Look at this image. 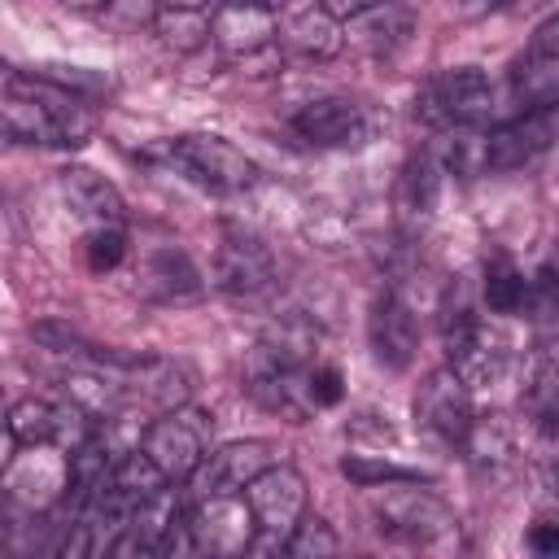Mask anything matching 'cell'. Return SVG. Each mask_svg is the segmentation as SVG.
<instances>
[{
  "instance_id": "cell-1",
  "label": "cell",
  "mask_w": 559,
  "mask_h": 559,
  "mask_svg": "<svg viewBox=\"0 0 559 559\" xmlns=\"http://www.w3.org/2000/svg\"><path fill=\"white\" fill-rule=\"evenodd\" d=\"M4 135L13 144L74 148L92 135V114L83 96L48 74L9 70L4 79Z\"/></svg>"
},
{
  "instance_id": "cell-2",
  "label": "cell",
  "mask_w": 559,
  "mask_h": 559,
  "mask_svg": "<svg viewBox=\"0 0 559 559\" xmlns=\"http://www.w3.org/2000/svg\"><path fill=\"white\" fill-rule=\"evenodd\" d=\"M441 336H445V367H454L472 389L476 384H498L507 376L511 362V341L489 328L480 314H472V306L459 297H450L441 306Z\"/></svg>"
},
{
  "instance_id": "cell-3",
  "label": "cell",
  "mask_w": 559,
  "mask_h": 559,
  "mask_svg": "<svg viewBox=\"0 0 559 559\" xmlns=\"http://www.w3.org/2000/svg\"><path fill=\"white\" fill-rule=\"evenodd\" d=\"M428 480H389V485H371V515L380 520V533L411 542V546H428L441 542L445 533H454V511L424 489Z\"/></svg>"
},
{
  "instance_id": "cell-4",
  "label": "cell",
  "mask_w": 559,
  "mask_h": 559,
  "mask_svg": "<svg viewBox=\"0 0 559 559\" xmlns=\"http://www.w3.org/2000/svg\"><path fill=\"white\" fill-rule=\"evenodd\" d=\"M214 441V415L197 411V406H170L162 419H153L140 437V450L162 467V476L175 480H192V472L205 463Z\"/></svg>"
},
{
  "instance_id": "cell-5",
  "label": "cell",
  "mask_w": 559,
  "mask_h": 559,
  "mask_svg": "<svg viewBox=\"0 0 559 559\" xmlns=\"http://www.w3.org/2000/svg\"><path fill=\"white\" fill-rule=\"evenodd\" d=\"M245 502H249V511L258 520V537H253L249 550H262V555L284 550L288 533L306 515V480H301L297 467L275 463V467H266L262 476H253L245 485Z\"/></svg>"
},
{
  "instance_id": "cell-6",
  "label": "cell",
  "mask_w": 559,
  "mask_h": 559,
  "mask_svg": "<svg viewBox=\"0 0 559 559\" xmlns=\"http://www.w3.org/2000/svg\"><path fill=\"white\" fill-rule=\"evenodd\" d=\"M166 162L192 179L197 188H210V192H245L258 183V166L223 135H175L166 144Z\"/></svg>"
},
{
  "instance_id": "cell-7",
  "label": "cell",
  "mask_w": 559,
  "mask_h": 559,
  "mask_svg": "<svg viewBox=\"0 0 559 559\" xmlns=\"http://www.w3.org/2000/svg\"><path fill=\"white\" fill-rule=\"evenodd\" d=\"M493 100L498 96H493V83L485 70L454 66L419 92L415 114H424L428 122H441V127H485L493 114Z\"/></svg>"
},
{
  "instance_id": "cell-8",
  "label": "cell",
  "mask_w": 559,
  "mask_h": 559,
  "mask_svg": "<svg viewBox=\"0 0 559 559\" xmlns=\"http://www.w3.org/2000/svg\"><path fill=\"white\" fill-rule=\"evenodd\" d=\"M415 424L441 441V445H459L472 428V384L454 371V367H437L424 376V384L415 389Z\"/></svg>"
},
{
  "instance_id": "cell-9",
  "label": "cell",
  "mask_w": 559,
  "mask_h": 559,
  "mask_svg": "<svg viewBox=\"0 0 559 559\" xmlns=\"http://www.w3.org/2000/svg\"><path fill=\"white\" fill-rule=\"evenodd\" d=\"M96 419L83 411V406H57L48 397H22L9 406V419H4V432L9 441L22 450V445H61V450H74L79 441H87L96 428Z\"/></svg>"
},
{
  "instance_id": "cell-10",
  "label": "cell",
  "mask_w": 559,
  "mask_h": 559,
  "mask_svg": "<svg viewBox=\"0 0 559 559\" xmlns=\"http://www.w3.org/2000/svg\"><path fill=\"white\" fill-rule=\"evenodd\" d=\"M188 528L197 555H245L258 537V520L245 493H210L188 507Z\"/></svg>"
},
{
  "instance_id": "cell-11",
  "label": "cell",
  "mask_w": 559,
  "mask_h": 559,
  "mask_svg": "<svg viewBox=\"0 0 559 559\" xmlns=\"http://www.w3.org/2000/svg\"><path fill=\"white\" fill-rule=\"evenodd\" d=\"M293 131L319 148H362L376 135V118L349 96H319L293 114Z\"/></svg>"
},
{
  "instance_id": "cell-12",
  "label": "cell",
  "mask_w": 559,
  "mask_h": 559,
  "mask_svg": "<svg viewBox=\"0 0 559 559\" xmlns=\"http://www.w3.org/2000/svg\"><path fill=\"white\" fill-rule=\"evenodd\" d=\"M559 140V109H520L507 122L485 127V153L489 170H515L537 162Z\"/></svg>"
},
{
  "instance_id": "cell-13",
  "label": "cell",
  "mask_w": 559,
  "mask_h": 559,
  "mask_svg": "<svg viewBox=\"0 0 559 559\" xmlns=\"http://www.w3.org/2000/svg\"><path fill=\"white\" fill-rule=\"evenodd\" d=\"M280 445L275 441H231L205 454V463L192 472V493L210 498V493H245V485L253 476H262L266 467L280 463Z\"/></svg>"
},
{
  "instance_id": "cell-14",
  "label": "cell",
  "mask_w": 559,
  "mask_h": 559,
  "mask_svg": "<svg viewBox=\"0 0 559 559\" xmlns=\"http://www.w3.org/2000/svg\"><path fill=\"white\" fill-rule=\"evenodd\" d=\"M275 35H280V17L271 4H258V0H223L210 17V39L227 57H253L271 48Z\"/></svg>"
},
{
  "instance_id": "cell-15",
  "label": "cell",
  "mask_w": 559,
  "mask_h": 559,
  "mask_svg": "<svg viewBox=\"0 0 559 559\" xmlns=\"http://www.w3.org/2000/svg\"><path fill=\"white\" fill-rule=\"evenodd\" d=\"M214 275H218V288H223V293L253 297V293L271 288V280H275V258H271V249H266L253 231L227 227V231H223V245H218Z\"/></svg>"
},
{
  "instance_id": "cell-16",
  "label": "cell",
  "mask_w": 559,
  "mask_h": 559,
  "mask_svg": "<svg viewBox=\"0 0 559 559\" xmlns=\"http://www.w3.org/2000/svg\"><path fill=\"white\" fill-rule=\"evenodd\" d=\"M367 341H371V354H376L380 367L406 371V367L415 362V349H419L415 310H411L397 293L376 297V306H371V314H367Z\"/></svg>"
},
{
  "instance_id": "cell-17",
  "label": "cell",
  "mask_w": 559,
  "mask_h": 559,
  "mask_svg": "<svg viewBox=\"0 0 559 559\" xmlns=\"http://www.w3.org/2000/svg\"><path fill=\"white\" fill-rule=\"evenodd\" d=\"M280 35L301 57H336L345 48L341 17L323 0H284L280 4Z\"/></svg>"
},
{
  "instance_id": "cell-18",
  "label": "cell",
  "mask_w": 559,
  "mask_h": 559,
  "mask_svg": "<svg viewBox=\"0 0 559 559\" xmlns=\"http://www.w3.org/2000/svg\"><path fill=\"white\" fill-rule=\"evenodd\" d=\"M459 445H463L467 467H472L476 476H485V480L511 476V467H515V459H520V450H515V428H511L507 415H476L472 428H467V437H463Z\"/></svg>"
},
{
  "instance_id": "cell-19",
  "label": "cell",
  "mask_w": 559,
  "mask_h": 559,
  "mask_svg": "<svg viewBox=\"0 0 559 559\" xmlns=\"http://www.w3.org/2000/svg\"><path fill=\"white\" fill-rule=\"evenodd\" d=\"M415 31V13L402 0H384L358 17L345 22V44H354L367 57H393Z\"/></svg>"
},
{
  "instance_id": "cell-20",
  "label": "cell",
  "mask_w": 559,
  "mask_h": 559,
  "mask_svg": "<svg viewBox=\"0 0 559 559\" xmlns=\"http://www.w3.org/2000/svg\"><path fill=\"white\" fill-rule=\"evenodd\" d=\"M135 280H140V293L153 297V301H183V297L201 293V275H197V266L188 262L183 249H153V253H144Z\"/></svg>"
},
{
  "instance_id": "cell-21",
  "label": "cell",
  "mask_w": 559,
  "mask_h": 559,
  "mask_svg": "<svg viewBox=\"0 0 559 559\" xmlns=\"http://www.w3.org/2000/svg\"><path fill=\"white\" fill-rule=\"evenodd\" d=\"M61 192L66 205L74 210V218H83V227H122V197L92 170H66L61 175Z\"/></svg>"
},
{
  "instance_id": "cell-22",
  "label": "cell",
  "mask_w": 559,
  "mask_h": 559,
  "mask_svg": "<svg viewBox=\"0 0 559 559\" xmlns=\"http://www.w3.org/2000/svg\"><path fill=\"white\" fill-rule=\"evenodd\" d=\"M511 96L520 109H559V61L524 57L511 70Z\"/></svg>"
},
{
  "instance_id": "cell-23",
  "label": "cell",
  "mask_w": 559,
  "mask_h": 559,
  "mask_svg": "<svg viewBox=\"0 0 559 559\" xmlns=\"http://www.w3.org/2000/svg\"><path fill=\"white\" fill-rule=\"evenodd\" d=\"M441 162H437V153H415L411 162H406V170H402V183H397V201H402V210H411V214H432V205H437V197H441Z\"/></svg>"
},
{
  "instance_id": "cell-24",
  "label": "cell",
  "mask_w": 559,
  "mask_h": 559,
  "mask_svg": "<svg viewBox=\"0 0 559 559\" xmlns=\"http://www.w3.org/2000/svg\"><path fill=\"white\" fill-rule=\"evenodd\" d=\"M524 301H528V280H524V271H520L515 262H507V258H493V262L485 266V306H489L493 314H520Z\"/></svg>"
},
{
  "instance_id": "cell-25",
  "label": "cell",
  "mask_w": 559,
  "mask_h": 559,
  "mask_svg": "<svg viewBox=\"0 0 559 559\" xmlns=\"http://www.w3.org/2000/svg\"><path fill=\"white\" fill-rule=\"evenodd\" d=\"M153 31L162 35V44L166 48H175V52H192V48H201L205 39H210V22H205V9H157V22H153Z\"/></svg>"
},
{
  "instance_id": "cell-26",
  "label": "cell",
  "mask_w": 559,
  "mask_h": 559,
  "mask_svg": "<svg viewBox=\"0 0 559 559\" xmlns=\"http://www.w3.org/2000/svg\"><path fill=\"white\" fill-rule=\"evenodd\" d=\"M336 550H341V537L319 515H301V524L288 533V546H284V555H293V559H328Z\"/></svg>"
},
{
  "instance_id": "cell-27",
  "label": "cell",
  "mask_w": 559,
  "mask_h": 559,
  "mask_svg": "<svg viewBox=\"0 0 559 559\" xmlns=\"http://www.w3.org/2000/svg\"><path fill=\"white\" fill-rule=\"evenodd\" d=\"M341 472H345L354 485H362V489L389 485V480H428V476L415 472V467H397V463H384V459H371V454H345V459H341Z\"/></svg>"
},
{
  "instance_id": "cell-28",
  "label": "cell",
  "mask_w": 559,
  "mask_h": 559,
  "mask_svg": "<svg viewBox=\"0 0 559 559\" xmlns=\"http://www.w3.org/2000/svg\"><path fill=\"white\" fill-rule=\"evenodd\" d=\"M524 310H533L542 323H559V262L542 266L533 280H528V301Z\"/></svg>"
},
{
  "instance_id": "cell-29",
  "label": "cell",
  "mask_w": 559,
  "mask_h": 559,
  "mask_svg": "<svg viewBox=\"0 0 559 559\" xmlns=\"http://www.w3.org/2000/svg\"><path fill=\"white\" fill-rule=\"evenodd\" d=\"M127 258V231L122 227H92L87 231V266L92 271H114Z\"/></svg>"
},
{
  "instance_id": "cell-30",
  "label": "cell",
  "mask_w": 559,
  "mask_h": 559,
  "mask_svg": "<svg viewBox=\"0 0 559 559\" xmlns=\"http://www.w3.org/2000/svg\"><path fill=\"white\" fill-rule=\"evenodd\" d=\"M341 393H345V389H341V371L314 362V367H310V397H314V406H336Z\"/></svg>"
},
{
  "instance_id": "cell-31",
  "label": "cell",
  "mask_w": 559,
  "mask_h": 559,
  "mask_svg": "<svg viewBox=\"0 0 559 559\" xmlns=\"http://www.w3.org/2000/svg\"><path fill=\"white\" fill-rule=\"evenodd\" d=\"M528 57H550V61H559V13H550V17L533 31V39H528Z\"/></svg>"
},
{
  "instance_id": "cell-32",
  "label": "cell",
  "mask_w": 559,
  "mask_h": 559,
  "mask_svg": "<svg viewBox=\"0 0 559 559\" xmlns=\"http://www.w3.org/2000/svg\"><path fill=\"white\" fill-rule=\"evenodd\" d=\"M528 550L537 555H559V520H542L528 528Z\"/></svg>"
},
{
  "instance_id": "cell-33",
  "label": "cell",
  "mask_w": 559,
  "mask_h": 559,
  "mask_svg": "<svg viewBox=\"0 0 559 559\" xmlns=\"http://www.w3.org/2000/svg\"><path fill=\"white\" fill-rule=\"evenodd\" d=\"M533 415H537V424H542V432H550V437H559V389H555L550 397H542V402L533 406Z\"/></svg>"
},
{
  "instance_id": "cell-34",
  "label": "cell",
  "mask_w": 559,
  "mask_h": 559,
  "mask_svg": "<svg viewBox=\"0 0 559 559\" xmlns=\"http://www.w3.org/2000/svg\"><path fill=\"white\" fill-rule=\"evenodd\" d=\"M537 480H542V502L559 511V459L542 463V476H537Z\"/></svg>"
},
{
  "instance_id": "cell-35",
  "label": "cell",
  "mask_w": 559,
  "mask_h": 559,
  "mask_svg": "<svg viewBox=\"0 0 559 559\" xmlns=\"http://www.w3.org/2000/svg\"><path fill=\"white\" fill-rule=\"evenodd\" d=\"M323 4H328L336 17L349 22V17H358V13H367V9H376V4H384V0H323Z\"/></svg>"
},
{
  "instance_id": "cell-36",
  "label": "cell",
  "mask_w": 559,
  "mask_h": 559,
  "mask_svg": "<svg viewBox=\"0 0 559 559\" xmlns=\"http://www.w3.org/2000/svg\"><path fill=\"white\" fill-rule=\"evenodd\" d=\"M66 9H79V13H105L114 0H61Z\"/></svg>"
},
{
  "instance_id": "cell-37",
  "label": "cell",
  "mask_w": 559,
  "mask_h": 559,
  "mask_svg": "<svg viewBox=\"0 0 559 559\" xmlns=\"http://www.w3.org/2000/svg\"><path fill=\"white\" fill-rule=\"evenodd\" d=\"M502 4H511V0H459L463 13H489V9H502Z\"/></svg>"
},
{
  "instance_id": "cell-38",
  "label": "cell",
  "mask_w": 559,
  "mask_h": 559,
  "mask_svg": "<svg viewBox=\"0 0 559 559\" xmlns=\"http://www.w3.org/2000/svg\"><path fill=\"white\" fill-rule=\"evenodd\" d=\"M166 9H205L210 0H162Z\"/></svg>"
},
{
  "instance_id": "cell-39",
  "label": "cell",
  "mask_w": 559,
  "mask_h": 559,
  "mask_svg": "<svg viewBox=\"0 0 559 559\" xmlns=\"http://www.w3.org/2000/svg\"><path fill=\"white\" fill-rule=\"evenodd\" d=\"M258 4H271V9H280V4H284V0H258Z\"/></svg>"
}]
</instances>
